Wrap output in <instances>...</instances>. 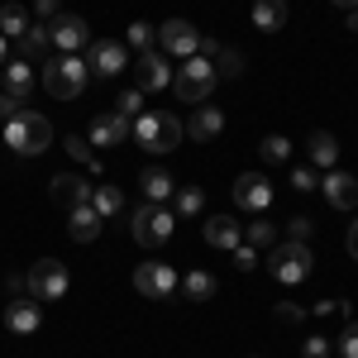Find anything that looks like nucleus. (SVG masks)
Returning <instances> with one entry per match:
<instances>
[{
    "instance_id": "obj_1",
    "label": "nucleus",
    "mask_w": 358,
    "mask_h": 358,
    "mask_svg": "<svg viewBox=\"0 0 358 358\" xmlns=\"http://www.w3.org/2000/svg\"><path fill=\"white\" fill-rule=\"evenodd\" d=\"M43 91L53 96V101H77L86 86H91V62L82 53H57L43 62Z\"/></svg>"
},
{
    "instance_id": "obj_2",
    "label": "nucleus",
    "mask_w": 358,
    "mask_h": 358,
    "mask_svg": "<svg viewBox=\"0 0 358 358\" xmlns=\"http://www.w3.org/2000/svg\"><path fill=\"white\" fill-rule=\"evenodd\" d=\"M0 134H5V143H10L20 158H38V153L53 143V124H48L38 110H29V106H24L15 120H5V124H0Z\"/></svg>"
},
{
    "instance_id": "obj_3",
    "label": "nucleus",
    "mask_w": 358,
    "mask_h": 358,
    "mask_svg": "<svg viewBox=\"0 0 358 358\" xmlns=\"http://www.w3.org/2000/svg\"><path fill=\"white\" fill-rule=\"evenodd\" d=\"M134 138L148 148V153H172L182 138H187V129H182V120L172 110H143L134 120Z\"/></svg>"
},
{
    "instance_id": "obj_4",
    "label": "nucleus",
    "mask_w": 358,
    "mask_h": 358,
    "mask_svg": "<svg viewBox=\"0 0 358 358\" xmlns=\"http://www.w3.org/2000/svg\"><path fill=\"white\" fill-rule=\"evenodd\" d=\"M215 82H220V77H215V67H210L201 53L187 57V62L172 72V91H177V101H182V106H201V101L215 91Z\"/></svg>"
},
{
    "instance_id": "obj_5",
    "label": "nucleus",
    "mask_w": 358,
    "mask_h": 358,
    "mask_svg": "<svg viewBox=\"0 0 358 358\" xmlns=\"http://www.w3.org/2000/svg\"><path fill=\"white\" fill-rule=\"evenodd\" d=\"M268 273L282 282V287H296L310 277V248L301 239H287V244H273L268 248Z\"/></svg>"
},
{
    "instance_id": "obj_6",
    "label": "nucleus",
    "mask_w": 358,
    "mask_h": 358,
    "mask_svg": "<svg viewBox=\"0 0 358 358\" xmlns=\"http://www.w3.org/2000/svg\"><path fill=\"white\" fill-rule=\"evenodd\" d=\"M24 282H29V296H38V301H62L67 287H72V273H67L62 258H38V263L29 268Z\"/></svg>"
},
{
    "instance_id": "obj_7",
    "label": "nucleus",
    "mask_w": 358,
    "mask_h": 358,
    "mask_svg": "<svg viewBox=\"0 0 358 358\" xmlns=\"http://www.w3.org/2000/svg\"><path fill=\"white\" fill-rule=\"evenodd\" d=\"M172 224H177V215L167 206H158V201H148V206L134 210V239L143 248H163L172 239Z\"/></svg>"
},
{
    "instance_id": "obj_8",
    "label": "nucleus",
    "mask_w": 358,
    "mask_h": 358,
    "mask_svg": "<svg viewBox=\"0 0 358 358\" xmlns=\"http://www.w3.org/2000/svg\"><path fill=\"white\" fill-rule=\"evenodd\" d=\"M134 287L138 296H153V301H167V296H177V287H182V273L172 268V263H138L134 268Z\"/></svg>"
},
{
    "instance_id": "obj_9",
    "label": "nucleus",
    "mask_w": 358,
    "mask_h": 358,
    "mask_svg": "<svg viewBox=\"0 0 358 358\" xmlns=\"http://www.w3.org/2000/svg\"><path fill=\"white\" fill-rule=\"evenodd\" d=\"M158 43H163L167 57H196V48H201V29L192 24V20H167V24H158Z\"/></svg>"
},
{
    "instance_id": "obj_10",
    "label": "nucleus",
    "mask_w": 358,
    "mask_h": 358,
    "mask_svg": "<svg viewBox=\"0 0 358 358\" xmlns=\"http://www.w3.org/2000/svg\"><path fill=\"white\" fill-rule=\"evenodd\" d=\"M234 206L248 210V215H263V210L273 206V182H268L263 172H244V177H234Z\"/></svg>"
},
{
    "instance_id": "obj_11",
    "label": "nucleus",
    "mask_w": 358,
    "mask_h": 358,
    "mask_svg": "<svg viewBox=\"0 0 358 358\" xmlns=\"http://www.w3.org/2000/svg\"><path fill=\"white\" fill-rule=\"evenodd\" d=\"M129 67H134V86H138V91H163V86H172L167 53H153V48H143V53H138Z\"/></svg>"
},
{
    "instance_id": "obj_12",
    "label": "nucleus",
    "mask_w": 358,
    "mask_h": 358,
    "mask_svg": "<svg viewBox=\"0 0 358 358\" xmlns=\"http://www.w3.org/2000/svg\"><path fill=\"white\" fill-rule=\"evenodd\" d=\"M86 62H91V77H120V72H129V48L115 38H96Z\"/></svg>"
},
{
    "instance_id": "obj_13",
    "label": "nucleus",
    "mask_w": 358,
    "mask_h": 358,
    "mask_svg": "<svg viewBox=\"0 0 358 358\" xmlns=\"http://www.w3.org/2000/svg\"><path fill=\"white\" fill-rule=\"evenodd\" d=\"M48 29H53V48L57 53H82L86 43H91V24H86L82 15H57Z\"/></svg>"
},
{
    "instance_id": "obj_14",
    "label": "nucleus",
    "mask_w": 358,
    "mask_h": 358,
    "mask_svg": "<svg viewBox=\"0 0 358 358\" xmlns=\"http://www.w3.org/2000/svg\"><path fill=\"white\" fill-rule=\"evenodd\" d=\"M129 129H134V124H129L120 110H106V115H96V120H91L86 143H91V148H115V143H124V134H129Z\"/></svg>"
},
{
    "instance_id": "obj_15",
    "label": "nucleus",
    "mask_w": 358,
    "mask_h": 358,
    "mask_svg": "<svg viewBox=\"0 0 358 358\" xmlns=\"http://www.w3.org/2000/svg\"><path fill=\"white\" fill-rule=\"evenodd\" d=\"M91 187H96V182H82L77 172H57L53 177V206H62V210L72 215L77 206H91Z\"/></svg>"
},
{
    "instance_id": "obj_16",
    "label": "nucleus",
    "mask_w": 358,
    "mask_h": 358,
    "mask_svg": "<svg viewBox=\"0 0 358 358\" xmlns=\"http://www.w3.org/2000/svg\"><path fill=\"white\" fill-rule=\"evenodd\" d=\"M38 325H43V310H38V301L15 296V301L5 306V330H10V334H38Z\"/></svg>"
},
{
    "instance_id": "obj_17",
    "label": "nucleus",
    "mask_w": 358,
    "mask_h": 358,
    "mask_svg": "<svg viewBox=\"0 0 358 358\" xmlns=\"http://www.w3.org/2000/svg\"><path fill=\"white\" fill-rule=\"evenodd\" d=\"M320 192L330 201L334 210H354L358 206V177L354 172H330V177H320Z\"/></svg>"
},
{
    "instance_id": "obj_18",
    "label": "nucleus",
    "mask_w": 358,
    "mask_h": 358,
    "mask_svg": "<svg viewBox=\"0 0 358 358\" xmlns=\"http://www.w3.org/2000/svg\"><path fill=\"white\" fill-rule=\"evenodd\" d=\"M0 86H5L10 96H20V101H24L29 91L38 86V72H34V62H24V57H10V62L0 67Z\"/></svg>"
},
{
    "instance_id": "obj_19",
    "label": "nucleus",
    "mask_w": 358,
    "mask_h": 358,
    "mask_svg": "<svg viewBox=\"0 0 358 358\" xmlns=\"http://www.w3.org/2000/svg\"><path fill=\"white\" fill-rule=\"evenodd\" d=\"M206 244L234 253V248L244 244V229H239V220H229V215H215V220H206Z\"/></svg>"
},
{
    "instance_id": "obj_20",
    "label": "nucleus",
    "mask_w": 358,
    "mask_h": 358,
    "mask_svg": "<svg viewBox=\"0 0 358 358\" xmlns=\"http://www.w3.org/2000/svg\"><path fill=\"white\" fill-rule=\"evenodd\" d=\"M187 134H192V143H210V138L224 129V115L215 110V106H201V110L192 115V124H182Z\"/></svg>"
},
{
    "instance_id": "obj_21",
    "label": "nucleus",
    "mask_w": 358,
    "mask_h": 358,
    "mask_svg": "<svg viewBox=\"0 0 358 358\" xmlns=\"http://www.w3.org/2000/svg\"><path fill=\"white\" fill-rule=\"evenodd\" d=\"M15 43H20V57H24V62H34V57H43L48 48H53V29H48V24H29Z\"/></svg>"
},
{
    "instance_id": "obj_22",
    "label": "nucleus",
    "mask_w": 358,
    "mask_h": 358,
    "mask_svg": "<svg viewBox=\"0 0 358 358\" xmlns=\"http://www.w3.org/2000/svg\"><path fill=\"white\" fill-rule=\"evenodd\" d=\"M101 224H106V220H101V215H96L91 206H77V210L67 215V234H72L77 244H91V239L101 234Z\"/></svg>"
},
{
    "instance_id": "obj_23",
    "label": "nucleus",
    "mask_w": 358,
    "mask_h": 358,
    "mask_svg": "<svg viewBox=\"0 0 358 358\" xmlns=\"http://www.w3.org/2000/svg\"><path fill=\"white\" fill-rule=\"evenodd\" d=\"M253 24L263 29V34L287 29V0H253Z\"/></svg>"
},
{
    "instance_id": "obj_24",
    "label": "nucleus",
    "mask_w": 358,
    "mask_h": 358,
    "mask_svg": "<svg viewBox=\"0 0 358 358\" xmlns=\"http://www.w3.org/2000/svg\"><path fill=\"white\" fill-rule=\"evenodd\" d=\"M120 206H124V192H120L115 182H96V187H91V210H96L101 220L120 215Z\"/></svg>"
},
{
    "instance_id": "obj_25",
    "label": "nucleus",
    "mask_w": 358,
    "mask_h": 358,
    "mask_svg": "<svg viewBox=\"0 0 358 358\" xmlns=\"http://www.w3.org/2000/svg\"><path fill=\"white\" fill-rule=\"evenodd\" d=\"M182 292L192 301H210L220 292V282H215V273H206V268H192V273H182Z\"/></svg>"
},
{
    "instance_id": "obj_26",
    "label": "nucleus",
    "mask_w": 358,
    "mask_h": 358,
    "mask_svg": "<svg viewBox=\"0 0 358 358\" xmlns=\"http://www.w3.org/2000/svg\"><path fill=\"white\" fill-rule=\"evenodd\" d=\"M138 187H143V196H148V201H158V206H163L167 196L177 192V182H172V172H163V167H148V172L138 177Z\"/></svg>"
},
{
    "instance_id": "obj_27",
    "label": "nucleus",
    "mask_w": 358,
    "mask_h": 358,
    "mask_svg": "<svg viewBox=\"0 0 358 358\" xmlns=\"http://www.w3.org/2000/svg\"><path fill=\"white\" fill-rule=\"evenodd\" d=\"M24 29H29V5L5 0V5H0V34H5V38H20Z\"/></svg>"
},
{
    "instance_id": "obj_28",
    "label": "nucleus",
    "mask_w": 358,
    "mask_h": 358,
    "mask_svg": "<svg viewBox=\"0 0 358 358\" xmlns=\"http://www.w3.org/2000/svg\"><path fill=\"white\" fill-rule=\"evenodd\" d=\"M306 153H310V163L334 167V158H339V143H334V134H325V129H315V134L306 138Z\"/></svg>"
},
{
    "instance_id": "obj_29",
    "label": "nucleus",
    "mask_w": 358,
    "mask_h": 358,
    "mask_svg": "<svg viewBox=\"0 0 358 358\" xmlns=\"http://www.w3.org/2000/svg\"><path fill=\"white\" fill-rule=\"evenodd\" d=\"M172 206H177L172 215H201V210H206V192H201V187H177V192H172Z\"/></svg>"
},
{
    "instance_id": "obj_30",
    "label": "nucleus",
    "mask_w": 358,
    "mask_h": 358,
    "mask_svg": "<svg viewBox=\"0 0 358 358\" xmlns=\"http://www.w3.org/2000/svg\"><path fill=\"white\" fill-rule=\"evenodd\" d=\"M62 148H67V158H72V163H82L86 172H101V158H96V148H91V143H86V138H67V143H62Z\"/></svg>"
},
{
    "instance_id": "obj_31",
    "label": "nucleus",
    "mask_w": 358,
    "mask_h": 358,
    "mask_svg": "<svg viewBox=\"0 0 358 358\" xmlns=\"http://www.w3.org/2000/svg\"><path fill=\"white\" fill-rule=\"evenodd\" d=\"M210 67H215V77H239L244 72V53L239 48H220V53L210 57Z\"/></svg>"
},
{
    "instance_id": "obj_32",
    "label": "nucleus",
    "mask_w": 358,
    "mask_h": 358,
    "mask_svg": "<svg viewBox=\"0 0 358 358\" xmlns=\"http://www.w3.org/2000/svg\"><path fill=\"white\" fill-rule=\"evenodd\" d=\"M258 153H263V163H287V158H292V138L268 134L263 143H258Z\"/></svg>"
},
{
    "instance_id": "obj_33",
    "label": "nucleus",
    "mask_w": 358,
    "mask_h": 358,
    "mask_svg": "<svg viewBox=\"0 0 358 358\" xmlns=\"http://www.w3.org/2000/svg\"><path fill=\"white\" fill-rule=\"evenodd\" d=\"M115 110L124 115V120H138V115H143V91H138V86H129V91H120Z\"/></svg>"
},
{
    "instance_id": "obj_34",
    "label": "nucleus",
    "mask_w": 358,
    "mask_h": 358,
    "mask_svg": "<svg viewBox=\"0 0 358 358\" xmlns=\"http://www.w3.org/2000/svg\"><path fill=\"white\" fill-rule=\"evenodd\" d=\"M124 38H129V48L143 53V48H153V24H148V20H134V24L124 29Z\"/></svg>"
},
{
    "instance_id": "obj_35",
    "label": "nucleus",
    "mask_w": 358,
    "mask_h": 358,
    "mask_svg": "<svg viewBox=\"0 0 358 358\" xmlns=\"http://www.w3.org/2000/svg\"><path fill=\"white\" fill-rule=\"evenodd\" d=\"M248 244H253V248H273L277 244L273 220H253V224H248Z\"/></svg>"
},
{
    "instance_id": "obj_36",
    "label": "nucleus",
    "mask_w": 358,
    "mask_h": 358,
    "mask_svg": "<svg viewBox=\"0 0 358 358\" xmlns=\"http://www.w3.org/2000/svg\"><path fill=\"white\" fill-rule=\"evenodd\" d=\"M301 358H334V344L325 339V334H306V344H301Z\"/></svg>"
},
{
    "instance_id": "obj_37",
    "label": "nucleus",
    "mask_w": 358,
    "mask_h": 358,
    "mask_svg": "<svg viewBox=\"0 0 358 358\" xmlns=\"http://www.w3.org/2000/svg\"><path fill=\"white\" fill-rule=\"evenodd\" d=\"M234 268H239V273H253V268H258V248L239 244V248H234Z\"/></svg>"
},
{
    "instance_id": "obj_38",
    "label": "nucleus",
    "mask_w": 358,
    "mask_h": 358,
    "mask_svg": "<svg viewBox=\"0 0 358 358\" xmlns=\"http://www.w3.org/2000/svg\"><path fill=\"white\" fill-rule=\"evenodd\" d=\"M339 354L358 358V320H354V325H344V334H339Z\"/></svg>"
},
{
    "instance_id": "obj_39",
    "label": "nucleus",
    "mask_w": 358,
    "mask_h": 358,
    "mask_svg": "<svg viewBox=\"0 0 358 358\" xmlns=\"http://www.w3.org/2000/svg\"><path fill=\"white\" fill-rule=\"evenodd\" d=\"M20 110H24V101H20V96H10V91H0V124H5V120H15Z\"/></svg>"
},
{
    "instance_id": "obj_40",
    "label": "nucleus",
    "mask_w": 358,
    "mask_h": 358,
    "mask_svg": "<svg viewBox=\"0 0 358 358\" xmlns=\"http://www.w3.org/2000/svg\"><path fill=\"white\" fill-rule=\"evenodd\" d=\"M292 187H296V192H315V187H320V177H315L310 167H296V172H292Z\"/></svg>"
},
{
    "instance_id": "obj_41",
    "label": "nucleus",
    "mask_w": 358,
    "mask_h": 358,
    "mask_svg": "<svg viewBox=\"0 0 358 358\" xmlns=\"http://www.w3.org/2000/svg\"><path fill=\"white\" fill-rule=\"evenodd\" d=\"M34 15H38V24H53L62 10H57V0H34Z\"/></svg>"
},
{
    "instance_id": "obj_42",
    "label": "nucleus",
    "mask_w": 358,
    "mask_h": 358,
    "mask_svg": "<svg viewBox=\"0 0 358 358\" xmlns=\"http://www.w3.org/2000/svg\"><path fill=\"white\" fill-rule=\"evenodd\" d=\"M287 229H292V239H310V215H292V224H287Z\"/></svg>"
},
{
    "instance_id": "obj_43",
    "label": "nucleus",
    "mask_w": 358,
    "mask_h": 358,
    "mask_svg": "<svg viewBox=\"0 0 358 358\" xmlns=\"http://www.w3.org/2000/svg\"><path fill=\"white\" fill-rule=\"evenodd\" d=\"M277 320H287V325H296V320H301V310H296L292 301H282V306H277Z\"/></svg>"
},
{
    "instance_id": "obj_44",
    "label": "nucleus",
    "mask_w": 358,
    "mask_h": 358,
    "mask_svg": "<svg viewBox=\"0 0 358 358\" xmlns=\"http://www.w3.org/2000/svg\"><path fill=\"white\" fill-rule=\"evenodd\" d=\"M349 258H358V220L349 224Z\"/></svg>"
},
{
    "instance_id": "obj_45",
    "label": "nucleus",
    "mask_w": 358,
    "mask_h": 358,
    "mask_svg": "<svg viewBox=\"0 0 358 358\" xmlns=\"http://www.w3.org/2000/svg\"><path fill=\"white\" fill-rule=\"evenodd\" d=\"M5 62H10V38L0 34V67H5Z\"/></svg>"
},
{
    "instance_id": "obj_46",
    "label": "nucleus",
    "mask_w": 358,
    "mask_h": 358,
    "mask_svg": "<svg viewBox=\"0 0 358 358\" xmlns=\"http://www.w3.org/2000/svg\"><path fill=\"white\" fill-rule=\"evenodd\" d=\"M349 29H354V34H358V10H349Z\"/></svg>"
},
{
    "instance_id": "obj_47",
    "label": "nucleus",
    "mask_w": 358,
    "mask_h": 358,
    "mask_svg": "<svg viewBox=\"0 0 358 358\" xmlns=\"http://www.w3.org/2000/svg\"><path fill=\"white\" fill-rule=\"evenodd\" d=\"M334 5H344V10H358V0H334Z\"/></svg>"
}]
</instances>
